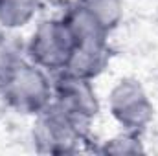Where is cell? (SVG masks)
Returning a JSON list of instances; mask_svg holds the SVG:
<instances>
[{
    "mask_svg": "<svg viewBox=\"0 0 158 156\" xmlns=\"http://www.w3.org/2000/svg\"><path fill=\"white\" fill-rule=\"evenodd\" d=\"M2 83L13 112L37 116L53 101V77L28 57H19L4 72Z\"/></svg>",
    "mask_w": 158,
    "mask_h": 156,
    "instance_id": "6da1fadb",
    "label": "cell"
},
{
    "mask_svg": "<svg viewBox=\"0 0 158 156\" xmlns=\"http://www.w3.org/2000/svg\"><path fill=\"white\" fill-rule=\"evenodd\" d=\"M76 46V37L64 17L44 18L30 35L26 57L50 74H61L66 70Z\"/></svg>",
    "mask_w": 158,
    "mask_h": 156,
    "instance_id": "7a4b0ae2",
    "label": "cell"
},
{
    "mask_svg": "<svg viewBox=\"0 0 158 156\" xmlns=\"http://www.w3.org/2000/svg\"><path fill=\"white\" fill-rule=\"evenodd\" d=\"M33 123L31 138L35 149L46 154H68L77 153L85 142L86 125L70 116L55 101H52L42 112H39Z\"/></svg>",
    "mask_w": 158,
    "mask_h": 156,
    "instance_id": "3957f363",
    "label": "cell"
},
{
    "mask_svg": "<svg viewBox=\"0 0 158 156\" xmlns=\"http://www.w3.org/2000/svg\"><path fill=\"white\" fill-rule=\"evenodd\" d=\"M112 119L125 132L143 134L153 123L155 105L145 86L134 77H121L114 83L107 97Z\"/></svg>",
    "mask_w": 158,
    "mask_h": 156,
    "instance_id": "277c9868",
    "label": "cell"
},
{
    "mask_svg": "<svg viewBox=\"0 0 158 156\" xmlns=\"http://www.w3.org/2000/svg\"><path fill=\"white\" fill-rule=\"evenodd\" d=\"M55 76L57 77L53 79V101L70 116L88 127L101 109L94 81L72 76L68 72H61Z\"/></svg>",
    "mask_w": 158,
    "mask_h": 156,
    "instance_id": "5b68a950",
    "label": "cell"
},
{
    "mask_svg": "<svg viewBox=\"0 0 158 156\" xmlns=\"http://www.w3.org/2000/svg\"><path fill=\"white\" fill-rule=\"evenodd\" d=\"M109 61H110L109 42L107 44H81V46H76V51L64 72L77 76V77L96 81L105 72Z\"/></svg>",
    "mask_w": 158,
    "mask_h": 156,
    "instance_id": "8992f818",
    "label": "cell"
},
{
    "mask_svg": "<svg viewBox=\"0 0 158 156\" xmlns=\"http://www.w3.org/2000/svg\"><path fill=\"white\" fill-rule=\"evenodd\" d=\"M40 0H0V28L15 31L26 28L39 13Z\"/></svg>",
    "mask_w": 158,
    "mask_h": 156,
    "instance_id": "52a82bcc",
    "label": "cell"
},
{
    "mask_svg": "<svg viewBox=\"0 0 158 156\" xmlns=\"http://www.w3.org/2000/svg\"><path fill=\"white\" fill-rule=\"evenodd\" d=\"M77 4L109 33H112L121 24L125 15L123 0H77Z\"/></svg>",
    "mask_w": 158,
    "mask_h": 156,
    "instance_id": "ba28073f",
    "label": "cell"
},
{
    "mask_svg": "<svg viewBox=\"0 0 158 156\" xmlns=\"http://www.w3.org/2000/svg\"><path fill=\"white\" fill-rule=\"evenodd\" d=\"M145 149L142 143V136L125 132V130H121L118 136L103 142V145L99 149V153H103V154H140Z\"/></svg>",
    "mask_w": 158,
    "mask_h": 156,
    "instance_id": "9c48e42d",
    "label": "cell"
},
{
    "mask_svg": "<svg viewBox=\"0 0 158 156\" xmlns=\"http://www.w3.org/2000/svg\"><path fill=\"white\" fill-rule=\"evenodd\" d=\"M17 59H19V55H15V51L9 48V44L0 37V77L11 66V63L17 61Z\"/></svg>",
    "mask_w": 158,
    "mask_h": 156,
    "instance_id": "30bf717a",
    "label": "cell"
},
{
    "mask_svg": "<svg viewBox=\"0 0 158 156\" xmlns=\"http://www.w3.org/2000/svg\"><path fill=\"white\" fill-rule=\"evenodd\" d=\"M9 112H13V110H11V105H9V99H7V94H6V88H4V83L0 79V121Z\"/></svg>",
    "mask_w": 158,
    "mask_h": 156,
    "instance_id": "8fae6325",
    "label": "cell"
}]
</instances>
